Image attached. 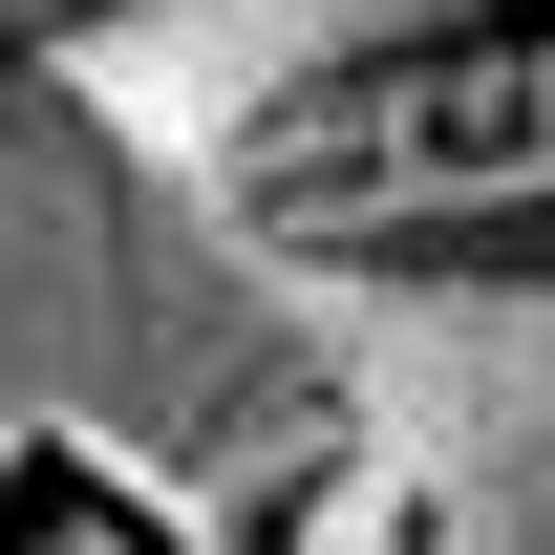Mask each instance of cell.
Wrapping results in <instances>:
<instances>
[{
    "mask_svg": "<svg viewBox=\"0 0 555 555\" xmlns=\"http://www.w3.org/2000/svg\"><path fill=\"white\" fill-rule=\"evenodd\" d=\"M0 555H150L129 513H0Z\"/></svg>",
    "mask_w": 555,
    "mask_h": 555,
    "instance_id": "cell-4",
    "label": "cell"
},
{
    "mask_svg": "<svg viewBox=\"0 0 555 555\" xmlns=\"http://www.w3.org/2000/svg\"><path fill=\"white\" fill-rule=\"evenodd\" d=\"M22 470H86L150 555H278V513L343 470L278 257L43 65H0V491Z\"/></svg>",
    "mask_w": 555,
    "mask_h": 555,
    "instance_id": "cell-1",
    "label": "cell"
},
{
    "mask_svg": "<svg viewBox=\"0 0 555 555\" xmlns=\"http://www.w3.org/2000/svg\"><path fill=\"white\" fill-rule=\"evenodd\" d=\"M86 22H129V0H0V65H43V43H86Z\"/></svg>",
    "mask_w": 555,
    "mask_h": 555,
    "instance_id": "cell-5",
    "label": "cell"
},
{
    "mask_svg": "<svg viewBox=\"0 0 555 555\" xmlns=\"http://www.w3.org/2000/svg\"><path fill=\"white\" fill-rule=\"evenodd\" d=\"M214 214L257 257H363V278H555V43H449L343 107H299L278 150L214 171Z\"/></svg>",
    "mask_w": 555,
    "mask_h": 555,
    "instance_id": "cell-2",
    "label": "cell"
},
{
    "mask_svg": "<svg viewBox=\"0 0 555 555\" xmlns=\"http://www.w3.org/2000/svg\"><path fill=\"white\" fill-rule=\"evenodd\" d=\"M449 43H491V0H129V22H86V43H43V86H65L86 129H129L150 171H235V150H278L299 107H343V86L385 65H449Z\"/></svg>",
    "mask_w": 555,
    "mask_h": 555,
    "instance_id": "cell-3",
    "label": "cell"
}]
</instances>
